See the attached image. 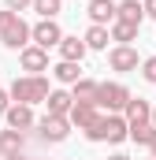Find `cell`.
I'll return each mask as SVG.
<instances>
[{
	"label": "cell",
	"instance_id": "f546056e",
	"mask_svg": "<svg viewBox=\"0 0 156 160\" xmlns=\"http://www.w3.org/2000/svg\"><path fill=\"white\" fill-rule=\"evenodd\" d=\"M149 149H153V157H156V138H153V145H149Z\"/></svg>",
	"mask_w": 156,
	"mask_h": 160
},
{
	"label": "cell",
	"instance_id": "cb8c5ba5",
	"mask_svg": "<svg viewBox=\"0 0 156 160\" xmlns=\"http://www.w3.org/2000/svg\"><path fill=\"white\" fill-rule=\"evenodd\" d=\"M4 8H7V11H15V15H22L26 8H34V0H4Z\"/></svg>",
	"mask_w": 156,
	"mask_h": 160
},
{
	"label": "cell",
	"instance_id": "4316f807",
	"mask_svg": "<svg viewBox=\"0 0 156 160\" xmlns=\"http://www.w3.org/2000/svg\"><path fill=\"white\" fill-rule=\"evenodd\" d=\"M145 4V19H156V0H141Z\"/></svg>",
	"mask_w": 156,
	"mask_h": 160
},
{
	"label": "cell",
	"instance_id": "30bf717a",
	"mask_svg": "<svg viewBox=\"0 0 156 160\" xmlns=\"http://www.w3.org/2000/svg\"><path fill=\"white\" fill-rule=\"evenodd\" d=\"M89 19H93V26H112L119 19V4L115 0H89Z\"/></svg>",
	"mask_w": 156,
	"mask_h": 160
},
{
	"label": "cell",
	"instance_id": "603a6c76",
	"mask_svg": "<svg viewBox=\"0 0 156 160\" xmlns=\"http://www.w3.org/2000/svg\"><path fill=\"white\" fill-rule=\"evenodd\" d=\"M141 78L153 82L156 86V56H149V60H141Z\"/></svg>",
	"mask_w": 156,
	"mask_h": 160
},
{
	"label": "cell",
	"instance_id": "44dd1931",
	"mask_svg": "<svg viewBox=\"0 0 156 160\" xmlns=\"http://www.w3.org/2000/svg\"><path fill=\"white\" fill-rule=\"evenodd\" d=\"M153 138H156V127H153V123L130 127V142H138V145H153Z\"/></svg>",
	"mask_w": 156,
	"mask_h": 160
},
{
	"label": "cell",
	"instance_id": "8fae6325",
	"mask_svg": "<svg viewBox=\"0 0 156 160\" xmlns=\"http://www.w3.org/2000/svg\"><path fill=\"white\" fill-rule=\"evenodd\" d=\"M123 116L130 127H141V123H153V104L145 101V97H130V104L123 108Z\"/></svg>",
	"mask_w": 156,
	"mask_h": 160
},
{
	"label": "cell",
	"instance_id": "4dcf8cb0",
	"mask_svg": "<svg viewBox=\"0 0 156 160\" xmlns=\"http://www.w3.org/2000/svg\"><path fill=\"white\" fill-rule=\"evenodd\" d=\"M149 160H156V157H149Z\"/></svg>",
	"mask_w": 156,
	"mask_h": 160
},
{
	"label": "cell",
	"instance_id": "5b68a950",
	"mask_svg": "<svg viewBox=\"0 0 156 160\" xmlns=\"http://www.w3.org/2000/svg\"><path fill=\"white\" fill-rule=\"evenodd\" d=\"M37 134H41V142H63L67 134H71V119L67 116H48L45 112V119H37Z\"/></svg>",
	"mask_w": 156,
	"mask_h": 160
},
{
	"label": "cell",
	"instance_id": "7402d4cb",
	"mask_svg": "<svg viewBox=\"0 0 156 160\" xmlns=\"http://www.w3.org/2000/svg\"><path fill=\"white\" fill-rule=\"evenodd\" d=\"M34 11H37L41 19H56L63 11V0H34Z\"/></svg>",
	"mask_w": 156,
	"mask_h": 160
},
{
	"label": "cell",
	"instance_id": "7a4b0ae2",
	"mask_svg": "<svg viewBox=\"0 0 156 160\" xmlns=\"http://www.w3.org/2000/svg\"><path fill=\"white\" fill-rule=\"evenodd\" d=\"M85 138H89V142H112V145H119V142L130 138V123H126V116H119V112L100 116V119L85 130Z\"/></svg>",
	"mask_w": 156,
	"mask_h": 160
},
{
	"label": "cell",
	"instance_id": "ffe728a7",
	"mask_svg": "<svg viewBox=\"0 0 156 160\" xmlns=\"http://www.w3.org/2000/svg\"><path fill=\"white\" fill-rule=\"evenodd\" d=\"M108 41H112V30H108V26H89V30H85V45L97 48V52L108 48Z\"/></svg>",
	"mask_w": 156,
	"mask_h": 160
},
{
	"label": "cell",
	"instance_id": "ac0fdd59",
	"mask_svg": "<svg viewBox=\"0 0 156 160\" xmlns=\"http://www.w3.org/2000/svg\"><path fill=\"white\" fill-rule=\"evenodd\" d=\"M97 89H100V82H93V78H78L75 86H71L75 101H93V104H97Z\"/></svg>",
	"mask_w": 156,
	"mask_h": 160
},
{
	"label": "cell",
	"instance_id": "484cf974",
	"mask_svg": "<svg viewBox=\"0 0 156 160\" xmlns=\"http://www.w3.org/2000/svg\"><path fill=\"white\" fill-rule=\"evenodd\" d=\"M11 104H15V101H11V89H0V116H7Z\"/></svg>",
	"mask_w": 156,
	"mask_h": 160
},
{
	"label": "cell",
	"instance_id": "7c38bea8",
	"mask_svg": "<svg viewBox=\"0 0 156 160\" xmlns=\"http://www.w3.org/2000/svg\"><path fill=\"white\" fill-rule=\"evenodd\" d=\"M4 119H7V127H11V130H22V134H26L30 127H37V119H34V108H30V104H11Z\"/></svg>",
	"mask_w": 156,
	"mask_h": 160
},
{
	"label": "cell",
	"instance_id": "e0dca14e",
	"mask_svg": "<svg viewBox=\"0 0 156 160\" xmlns=\"http://www.w3.org/2000/svg\"><path fill=\"white\" fill-rule=\"evenodd\" d=\"M52 75H56V82H63V86H75V82L82 78V67L71 63V60H60V63L52 67Z\"/></svg>",
	"mask_w": 156,
	"mask_h": 160
},
{
	"label": "cell",
	"instance_id": "3957f363",
	"mask_svg": "<svg viewBox=\"0 0 156 160\" xmlns=\"http://www.w3.org/2000/svg\"><path fill=\"white\" fill-rule=\"evenodd\" d=\"M130 104V89L123 86V82H100V89H97V108H104L108 116L112 112H123Z\"/></svg>",
	"mask_w": 156,
	"mask_h": 160
},
{
	"label": "cell",
	"instance_id": "8992f818",
	"mask_svg": "<svg viewBox=\"0 0 156 160\" xmlns=\"http://www.w3.org/2000/svg\"><path fill=\"white\" fill-rule=\"evenodd\" d=\"M63 38H67V34L60 30L56 19H41V22H34V45H41L45 52H48V48H60Z\"/></svg>",
	"mask_w": 156,
	"mask_h": 160
},
{
	"label": "cell",
	"instance_id": "ba28073f",
	"mask_svg": "<svg viewBox=\"0 0 156 160\" xmlns=\"http://www.w3.org/2000/svg\"><path fill=\"white\" fill-rule=\"evenodd\" d=\"M19 63H22L26 75H41V71H48V52H45L41 45H26V48L19 52Z\"/></svg>",
	"mask_w": 156,
	"mask_h": 160
},
{
	"label": "cell",
	"instance_id": "52a82bcc",
	"mask_svg": "<svg viewBox=\"0 0 156 160\" xmlns=\"http://www.w3.org/2000/svg\"><path fill=\"white\" fill-rule=\"evenodd\" d=\"M108 63H112V71H123V75H126V71H138L141 60H138V48H134V45H115V48L108 52Z\"/></svg>",
	"mask_w": 156,
	"mask_h": 160
},
{
	"label": "cell",
	"instance_id": "6da1fadb",
	"mask_svg": "<svg viewBox=\"0 0 156 160\" xmlns=\"http://www.w3.org/2000/svg\"><path fill=\"white\" fill-rule=\"evenodd\" d=\"M48 93L52 89H48V78L45 75H22V78L11 82V101L15 104H30L34 108V104H45L48 101Z\"/></svg>",
	"mask_w": 156,
	"mask_h": 160
},
{
	"label": "cell",
	"instance_id": "d4e9b609",
	"mask_svg": "<svg viewBox=\"0 0 156 160\" xmlns=\"http://www.w3.org/2000/svg\"><path fill=\"white\" fill-rule=\"evenodd\" d=\"M15 19H19L15 11H7V8H0V30H7V26H11Z\"/></svg>",
	"mask_w": 156,
	"mask_h": 160
},
{
	"label": "cell",
	"instance_id": "277c9868",
	"mask_svg": "<svg viewBox=\"0 0 156 160\" xmlns=\"http://www.w3.org/2000/svg\"><path fill=\"white\" fill-rule=\"evenodd\" d=\"M0 45H4V48H11V52H22L26 45H34V26H26V22H22V15H19L7 30H0Z\"/></svg>",
	"mask_w": 156,
	"mask_h": 160
},
{
	"label": "cell",
	"instance_id": "9c48e42d",
	"mask_svg": "<svg viewBox=\"0 0 156 160\" xmlns=\"http://www.w3.org/2000/svg\"><path fill=\"white\" fill-rule=\"evenodd\" d=\"M71 127H78V130H89L93 123L100 119V108L93 104V101H75V108H71Z\"/></svg>",
	"mask_w": 156,
	"mask_h": 160
},
{
	"label": "cell",
	"instance_id": "f1b7e54d",
	"mask_svg": "<svg viewBox=\"0 0 156 160\" xmlns=\"http://www.w3.org/2000/svg\"><path fill=\"white\" fill-rule=\"evenodd\" d=\"M7 160H30V157H22V153H19V157H7Z\"/></svg>",
	"mask_w": 156,
	"mask_h": 160
},
{
	"label": "cell",
	"instance_id": "9a60e30c",
	"mask_svg": "<svg viewBox=\"0 0 156 160\" xmlns=\"http://www.w3.org/2000/svg\"><path fill=\"white\" fill-rule=\"evenodd\" d=\"M85 52H89V45H85V38H63V41H60V60H71V63H82V60H85Z\"/></svg>",
	"mask_w": 156,
	"mask_h": 160
},
{
	"label": "cell",
	"instance_id": "83f0119b",
	"mask_svg": "<svg viewBox=\"0 0 156 160\" xmlns=\"http://www.w3.org/2000/svg\"><path fill=\"white\" fill-rule=\"evenodd\" d=\"M108 160H130V157H123V153H115V157H108Z\"/></svg>",
	"mask_w": 156,
	"mask_h": 160
},
{
	"label": "cell",
	"instance_id": "4fadbf2b",
	"mask_svg": "<svg viewBox=\"0 0 156 160\" xmlns=\"http://www.w3.org/2000/svg\"><path fill=\"white\" fill-rule=\"evenodd\" d=\"M45 108H48V116H71V108H75V93H67V89H52L48 101H45Z\"/></svg>",
	"mask_w": 156,
	"mask_h": 160
},
{
	"label": "cell",
	"instance_id": "2e32d148",
	"mask_svg": "<svg viewBox=\"0 0 156 160\" xmlns=\"http://www.w3.org/2000/svg\"><path fill=\"white\" fill-rule=\"evenodd\" d=\"M119 19L130 22V26H141V22H145V4H138V0H123V4H119Z\"/></svg>",
	"mask_w": 156,
	"mask_h": 160
},
{
	"label": "cell",
	"instance_id": "5bb4252c",
	"mask_svg": "<svg viewBox=\"0 0 156 160\" xmlns=\"http://www.w3.org/2000/svg\"><path fill=\"white\" fill-rule=\"evenodd\" d=\"M22 142H26V134L22 130H0V160H7V157H19L22 153Z\"/></svg>",
	"mask_w": 156,
	"mask_h": 160
},
{
	"label": "cell",
	"instance_id": "d6986e66",
	"mask_svg": "<svg viewBox=\"0 0 156 160\" xmlns=\"http://www.w3.org/2000/svg\"><path fill=\"white\" fill-rule=\"evenodd\" d=\"M108 30H112V41H119V45H130V41L138 38V30H141V26H130V22L115 19V22H112Z\"/></svg>",
	"mask_w": 156,
	"mask_h": 160
}]
</instances>
